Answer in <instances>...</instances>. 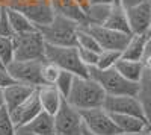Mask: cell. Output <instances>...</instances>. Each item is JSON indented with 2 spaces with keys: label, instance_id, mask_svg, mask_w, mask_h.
<instances>
[{
  "label": "cell",
  "instance_id": "1",
  "mask_svg": "<svg viewBox=\"0 0 151 135\" xmlns=\"http://www.w3.org/2000/svg\"><path fill=\"white\" fill-rule=\"evenodd\" d=\"M104 99H106L104 90L89 76L88 78L74 76L71 90L65 97V100L79 111L103 106Z\"/></svg>",
  "mask_w": 151,
  "mask_h": 135
},
{
  "label": "cell",
  "instance_id": "2",
  "mask_svg": "<svg viewBox=\"0 0 151 135\" xmlns=\"http://www.w3.org/2000/svg\"><path fill=\"white\" fill-rule=\"evenodd\" d=\"M89 78H92L106 93V96H136L137 83L125 79L115 68H97L89 67Z\"/></svg>",
  "mask_w": 151,
  "mask_h": 135
},
{
  "label": "cell",
  "instance_id": "3",
  "mask_svg": "<svg viewBox=\"0 0 151 135\" xmlns=\"http://www.w3.org/2000/svg\"><path fill=\"white\" fill-rule=\"evenodd\" d=\"M79 28L80 24L76 23L74 20L56 14L50 23L36 26V29L41 32L45 44L52 46H76V33H77Z\"/></svg>",
  "mask_w": 151,
  "mask_h": 135
},
{
  "label": "cell",
  "instance_id": "4",
  "mask_svg": "<svg viewBox=\"0 0 151 135\" xmlns=\"http://www.w3.org/2000/svg\"><path fill=\"white\" fill-rule=\"evenodd\" d=\"M45 59L56 64L60 70L73 73L74 76H82V78L89 76V67H86L82 62L76 46L45 44Z\"/></svg>",
  "mask_w": 151,
  "mask_h": 135
},
{
  "label": "cell",
  "instance_id": "5",
  "mask_svg": "<svg viewBox=\"0 0 151 135\" xmlns=\"http://www.w3.org/2000/svg\"><path fill=\"white\" fill-rule=\"evenodd\" d=\"M12 41H14V59L45 61V41L38 29L17 33L12 36Z\"/></svg>",
  "mask_w": 151,
  "mask_h": 135
},
{
  "label": "cell",
  "instance_id": "6",
  "mask_svg": "<svg viewBox=\"0 0 151 135\" xmlns=\"http://www.w3.org/2000/svg\"><path fill=\"white\" fill-rule=\"evenodd\" d=\"M8 8L23 12L35 26L47 24L55 17L48 0H8Z\"/></svg>",
  "mask_w": 151,
  "mask_h": 135
},
{
  "label": "cell",
  "instance_id": "7",
  "mask_svg": "<svg viewBox=\"0 0 151 135\" xmlns=\"http://www.w3.org/2000/svg\"><path fill=\"white\" fill-rule=\"evenodd\" d=\"M41 65H42V61H17V59H14L5 68L9 73V76L14 79V82L38 88L41 85H44V82L41 79Z\"/></svg>",
  "mask_w": 151,
  "mask_h": 135
},
{
  "label": "cell",
  "instance_id": "8",
  "mask_svg": "<svg viewBox=\"0 0 151 135\" xmlns=\"http://www.w3.org/2000/svg\"><path fill=\"white\" fill-rule=\"evenodd\" d=\"M80 115L83 120V126L97 135H118L119 134V129L112 120V115L103 106L83 109V111H80Z\"/></svg>",
  "mask_w": 151,
  "mask_h": 135
},
{
  "label": "cell",
  "instance_id": "9",
  "mask_svg": "<svg viewBox=\"0 0 151 135\" xmlns=\"http://www.w3.org/2000/svg\"><path fill=\"white\" fill-rule=\"evenodd\" d=\"M56 135H82L83 120L79 109L73 108L65 99L55 114Z\"/></svg>",
  "mask_w": 151,
  "mask_h": 135
},
{
  "label": "cell",
  "instance_id": "10",
  "mask_svg": "<svg viewBox=\"0 0 151 135\" xmlns=\"http://www.w3.org/2000/svg\"><path fill=\"white\" fill-rule=\"evenodd\" d=\"M88 30L92 33V36L97 40L101 50H118L122 52L124 47L127 46L130 40V33H124L109 29L106 26H86Z\"/></svg>",
  "mask_w": 151,
  "mask_h": 135
},
{
  "label": "cell",
  "instance_id": "11",
  "mask_svg": "<svg viewBox=\"0 0 151 135\" xmlns=\"http://www.w3.org/2000/svg\"><path fill=\"white\" fill-rule=\"evenodd\" d=\"M132 35H148L151 29V2H145L125 9Z\"/></svg>",
  "mask_w": 151,
  "mask_h": 135
},
{
  "label": "cell",
  "instance_id": "12",
  "mask_svg": "<svg viewBox=\"0 0 151 135\" xmlns=\"http://www.w3.org/2000/svg\"><path fill=\"white\" fill-rule=\"evenodd\" d=\"M103 108L109 114H129L145 118L144 109L136 96H106Z\"/></svg>",
  "mask_w": 151,
  "mask_h": 135
},
{
  "label": "cell",
  "instance_id": "13",
  "mask_svg": "<svg viewBox=\"0 0 151 135\" xmlns=\"http://www.w3.org/2000/svg\"><path fill=\"white\" fill-rule=\"evenodd\" d=\"M41 111H42V108H41L40 99H38V93L35 90L33 94L26 102H23L20 106H17L15 109H12V111H9V112H11L14 125L18 128V126H26L29 121L32 118H35Z\"/></svg>",
  "mask_w": 151,
  "mask_h": 135
},
{
  "label": "cell",
  "instance_id": "14",
  "mask_svg": "<svg viewBox=\"0 0 151 135\" xmlns=\"http://www.w3.org/2000/svg\"><path fill=\"white\" fill-rule=\"evenodd\" d=\"M36 88L30 87V85H24L18 82H14V83L8 85V87H5L2 91H3V102H5L6 109L12 111L17 106H20L23 102H26L33 94Z\"/></svg>",
  "mask_w": 151,
  "mask_h": 135
},
{
  "label": "cell",
  "instance_id": "15",
  "mask_svg": "<svg viewBox=\"0 0 151 135\" xmlns=\"http://www.w3.org/2000/svg\"><path fill=\"white\" fill-rule=\"evenodd\" d=\"M48 2L56 15L67 17L70 20H74L76 23H79L80 26H86L85 11L77 5L76 0H48Z\"/></svg>",
  "mask_w": 151,
  "mask_h": 135
},
{
  "label": "cell",
  "instance_id": "16",
  "mask_svg": "<svg viewBox=\"0 0 151 135\" xmlns=\"http://www.w3.org/2000/svg\"><path fill=\"white\" fill-rule=\"evenodd\" d=\"M36 93H38V99H40L42 111H47L52 115H55L58 112V109L60 108L62 102H64V97L59 93V90L55 85L44 83L36 88Z\"/></svg>",
  "mask_w": 151,
  "mask_h": 135
},
{
  "label": "cell",
  "instance_id": "17",
  "mask_svg": "<svg viewBox=\"0 0 151 135\" xmlns=\"http://www.w3.org/2000/svg\"><path fill=\"white\" fill-rule=\"evenodd\" d=\"M110 115L119 132H141L150 129L147 118L129 114H110Z\"/></svg>",
  "mask_w": 151,
  "mask_h": 135
},
{
  "label": "cell",
  "instance_id": "18",
  "mask_svg": "<svg viewBox=\"0 0 151 135\" xmlns=\"http://www.w3.org/2000/svg\"><path fill=\"white\" fill-rule=\"evenodd\" d=\"M148 47V35H132L127 46L121 52V58L132 61H142Z\"/></svg>",
  "mask_w": 151,
  "mask_h": 135
},
{
  "label": "cell",
  "instance_id": "19",
  "mask_svg": "<svg viewBox=\"0 0 151 135\" xmlns=\"http://www.w3.org/2000/svg\"><path fill=\"white\" fill-rule=\"evenodd\" d=\"M136 97H137V100H139V103L144 109L145 118L148 120V117L151 115V71L147 70V68L144 70L139 82H137Z\"/></svg>",
  "mask_w": 151,
  "mask_h": 135
},
{
  "label": "cell",
  "instance_id": "20",
  "mask_svg": "<svg viewBox=\"0 0 151 135\" xmlns=\"http://www.w3.org/2000/svg\"><path fill=\"white\" fill-rule=\"evenodd\" d=\"M26 128L38 135H56L55 115H52L47 111H41L35 118L29 121Z\"/></svg>",
  "mask_w": 151,
  "mask_h": 135
},
{
  "label": "cell",
  "instance_id": "21",
  "mask_svg": "<svg viewBox=\"0 0 151 135\" xmlns=\"http://www.w3.org/2000/svg\"><path fill=\"white\" fill-rule=\"evenodd\" d=\"M113 67H115L127 81L136 82V83L139 82L142 73L145 70L142 61H132V59H125V58H119Z\"/></svg>",
  "mask_w": 151,
  "mask_h": 135
},
{
  "label": "cell",
  "instance_id": "22",
  "mask_svg": "<svg viewBox=\"0 0 151 135\" xmlns=\"http://www.w3.org/2000/svg\"><path fill=\"white\" fill-rule=\"evenodd\" d=\"M103 26L118 30V32H124V33H130V28H129V21H127V15H125V9L119 5L115 3L112 5L110 14L107 17V20L104 21ZM132 35V33H130Z\"/></svg>",
  "mask_w": 151,
  "mask_h": 135
},
{
  "label": "cell",
  "instance_id": "23",
  "mask_svg": "<svg viewBox=\"0 0 151 135\" xmlns=\"http://www.w3.org/2000/svg\"><path fill=\"white\" fill-rule=\"evenodd\" d=\"M112 5H89L85 11L86 26H103L110 14Z\"/></svg>",
  "mask_w": 151,
  "mask_h": 135
},
{
  "label": "cell",
  "instance_id": "24",
  "mask_svg": "<svg viewBox=\"0 0 151 135\" xmlns=\"http://www.w3.org/2000/svg\"><path fill=\"white\" fill-rule=\"evenodd\" d=\"M6 12H8V18H9V23H11V28H12V30H14V35L30 32V30L36 29V26L23 14V12H20L17 9H11V8H6Z\"/></svg>",
  "mask_w": 151,
  "mask_h": 135
},
{
  "label": "cell",
  "instance_id": "25",
  "mask_svg": "<svg viewBox=\"0 0 151 135\" xmlns=\"http://www.w3.org/2000/svg\"><path fill=\"white\" fill-rule=\"evenodd\" d=\"M76 47L86 49V50H92V52H101L97 40L92 36V33L88 30L86 26H80L76 33Z\"/></svg>",
  "mask_w": 151,
  "mask_h": 135
},
{
  "label": "cell",
  "instance_id": "26",
  "mask_svg": "<svg viewBox=\"0 0 151 135\" xmlns=\"http://www.w3.org/2000/svg\"><path fill=\"white\" fill-rule=\"evenodd\" d=\"M121 58V52L118 50H101L98 53V59H97V64L94 67L97 68H110L116 64V61Z\"/></svg>",
  "mask_w": 151,
  "mask_h": 135
},
{
  "label": "cell",
  "instance_id": "27",
  "mask_svg": "<svg viewBox=\"0 0 151 135\" xmlns=\"http://www.w3.org/2000/svg\"><path fill=\"white\" fill-rule=\"evenodd\" d=\"M0 59L6 67L14 61V41L12 36H0Z\"/></svg>",
  "mask_w": 151,
  "mask_h": 135
},
{
  "label": "cell",
  "instance_id": "28",
  "mask_svg": "<svg viewBox=\"0 0 151 135\" xmlns=\"http://www.w3.org/2000/svg\"><path fill=\"white\" fill-rule=\"evenodd\" d=\"M59 73H60V68L53 64V62H50V61H42V65H41V79L44 83H48V85H53L59 76Z\"/></svg>",
  "mask_w": 151,
  "mask_h": 135
},
{
  "label": "cell",
  "instance_id": "29",
  "mask_svg": "<svg viewBox=\"0 0 151 135\" xmlns=\"http://www.w3.org/2000/svg\"><path fill=\"white\" fill-rule=\"evenodd\" d=\"M73 81H74V75H73V73L60 70V73H59V76H58L56 82L53 83L55 87L59 90V93L62 94V97H64V99L68 96V93H70V90H71Z\"/></svg>",
  "mask_w": 151,
  "mask_h": 135
},
{
  "label": "cell",
  "instance_id": "30",
  "mask_svg": "<svg viewBox=\"0 0 151 135\" xmlns=\"http://www.w3.org/2000/svg\"><path fill=\"white\" fill-rule=\"evenodd\" d=\"M17 126L14 125L11 117V112L6 109V106L0 108V135H15Z\"/></svg>",
  "mask_w": 151,
  "mask_h": 135
},
{
  "label": "cell",
  "instance_id": "31",
  "mask_svg": "<svg viewBox=\"0 0 151 135\" xmlns=\"http://www.w3.org/2000/svg\"><path fill=\"white\" fill-rule=\"evenodd\" d=\"M0 36H14V30L11 28L6 8H0Z\"/></svg>",
  "mask_w": 151,
  "mask_h": 135
},
{
  "label": "cell",
  "instance_id": "32",
  "mask_svg": "<svg viewBox=\"0 0 151 135\" xmlns=\"http://www.w3.org/2000/svg\"><path fill=\"white\" fill-rule=\"evenodd\" d=\"M77 52H79V56L82 59V62L86 67H94L97 64V59H98V53L100 52L86 50V49H80V47H77Z\"/></svg>",
  "mask_w": 151,
  "mask_h": 135
},
{
  "label": "cell",
  "instance_id": "33",
  "mask_svg": "<svg viewBox=\"0 0 151 135\" xmlns=\"http://www.w3.org/2000/svg\"><path fill=\"white\" fill-rule=\"evenodd\" d=\"M11 83H14V79L9 76L6 68H0V90H3L5 87H8Z\"/></svg>",
  "mask_w": 151,
  "mask_h": 135
},
{
  "label": "cell",
  "instance_id": "34",
  "mask_svg": "<svg viewBox=\"0 0 151 135\" xmlns=\"http://www.w3.org/2000/svg\"><path fill=\"white\" fill-rule=\"evenodd\" d=\"M118 2L124 9H127V8H132V6H136V5L145 2V0H118Z\"/></svg>",
  "mask_w": 151,
  "mask_h": 135
},
{
  "label": "cell",
  "instance_id": "35",
  "mask_svg": "<svg viewBox=\"0 0 151 135\" xmlns=\"http://www.w3.org/2000/svg\"><path fill=\"white\" fill-rule=\"evenodd\" d=\"M15 135H38L35 132H32L30 129H27L26 126H18L15 129Z\"/></svg>",
  "mask_w": 151,
  "mask_h": 135
},
{
  "label": "cell",
  "instance_id": "36",
  "mask_svg": "<svg viewBox=\"0 0 151 135\" xmlns=\"http://www.w3.org/2000/svg\"><path fill=\"white\" fill-rule=\"evenodd\" d=\"M118 0H89V5H115Z\"/></svg>",
  "mask_w": 151,
  "mask_h": 135
},
{
  "label": "cell",
  "instance_id": "37",
  "mask_svg": "<svg viewBox=\"0 0 151 135\" xmlns=\"http://www.w3.org/2000/svg\"><path fill=\"white\" fill-rule=\"evenodd\" d=\"M118 135H151V131H141V132H119Z\"/></svg>",
  "mask_w": 151,
  "mask_h": 135
},
{
  "label": "cell",
  "instance_id": "38",
  "mask_svg": "<svg viewBox=\"0 0 151 135\" xmlns=\"http://www.w3.org/2000/svg\"><path fill=\"white\" fill-rule=\"evenodd\" d=\"M77 2V5L83 9V11H86V8L89 6V0H76Z\"/></svg>",
  "mask_w": 151,
  "mask_h": 135
},
{
  "label": "cell",
  "instance_id": "39",
  "mask_svg": "<svg viewBox=\"0 0 151 135\" xmlns=\"http://www.w3.org/2000/svg\"><path fill=\"white\" fill-rule=\"evenodd\" d=\"M82 135H97V134H94V132H91L89 129H86V128L83 126V129H82Z\"/></svg>",
  "mask_w": 151,
  "mask_h": 135
},
{
  "label": "cell",
  "instance_id": "40",
  "mask_svg": "<svg viewBox=\"0 0 151 135\" xmlns=\"http://www.w3.org/2000/svg\"><path fill=\"white\" fill-rule=\"evenodd\" d=\"M5 106V102H3V91L0 90V108Z\"/></svg>",
  "mask_w": 151,
  "mask_h": 135
},
{
  "label": "cell",
  "instance_id": "41",
  "mask_svg": "<svg viewBox=\"0 0 151 135\" xmlns=\"http://www.w3.org/2000/svg\"><path fill=\"white\" fill-rule=\"evenodd\" d=\"M0 8H8V0H0Z\"/></svg>",
  "mask_w": 151,
  "mask_h": 135
},
{
  "label": "cell",
  "instance_id": "42",
  "mask_svg": "<svg viewBox=\"0 0 151 135\" xmlns=\"http://www.w3.org/2000/svg\"><path fill=\"white\" fill-rule=\"evenodd\" d=\"M148 46H151V32L148 33Z\"/></svg>",
  "mask_w": 151,
  "mask_h": 135
},
{
  "label": "cell",
  "instance_id": "43",
  "mask_svg": "<svg viewBox=\"0 0 151 135\" xmlns=\"http://www.w3.org/2000/svg\"><path fill=\"white\" fill-rule=\"evenodd\" d=\"M147 121H148V128H150V129H151V115H150V117H148V120H147Z\"/></svg>",
  "mask_w": 151,
  "mask_h": 135
},
{
  "label": "cell",
  "instance_id": "44",
  "mask_svg": "<svg viewBox=\"0 0 151 135\" xmlns=\"http://www.w3.org/2000/svg\"><path fill=\"white\" fill-rule=\"evenodd\" d=\"M0 68H5V65H3V62H2V59H0Z\"/></svg>",
  "mask_w": 151,
  "mask_h": 135
},
{
  "label": "cell",
  "instance_id": "45",
  "mask_svg": "<svg viewBox=\"0 0 151 135\" xmlns=\"http://www.w3.org/2000/svg\"><path fill=\"white\" fill-rule=\"evenodd\" d=\"M148 47H150V49H151V46H148Z\"/></svg>",
  "mask_w": 151,
  "mask_h": 135
},
{
  "label": "cell",
  "instance_id": "46",
  "mask_svg": "<svg viewBox=\"0 0 151 135\" xmlns=\"http://www.w3.org/2000/svg\"><path fill=\"white\" fill-rule=\"evenodd\" d=\"M150 32H151V29H150Z\"/></svg>",
  "mask_w": 151,
  "mask_h": 135
},
{
  "label": "cell",
  "instance_id": "47",
  "mask_svg": "<svg viewBox=\"0 0 151 135\" xmlns=\"http://www.w3.org/2000/svg\"><path fill=\"white\" fill-rule=\"evenodd\" d=\"M150 2H151V0H150Z\"/></svg>",
  "mask_w": 151,
  "mask_h": 135
},
{
  "label": "cell",
  "instance_id": "48",
  "mask_svg": "<svg viewBox=\"0 0 151 135\" xmlns=\"http://www.w3.org/2000/svg\"><path fill=\"white\" fill-rule=\"evenodd\" d=\"M150 131H151V129H150Z\"/></svg>",
  "mask_w": 151,
  "mask_h": 135
}]
</instances>
